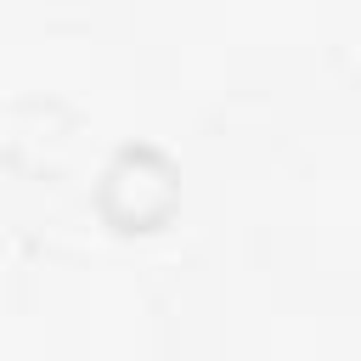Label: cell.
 Listing matches in <instances>:
<instances>
[{"mask_svg":"<svg viewBox=\"0 0 361 361\" xmlns=\"http://www.w3.org/2000/svg\"><path fill=\"white\" fill-rule=\"evenodd\" d=\"M175 203V169L152 147H124L102 175V214L124 231H147Z\"/></svg>","mask_w":361,"mask_h":361,"instance_id":"1","label":"cell"}]
</instances>
